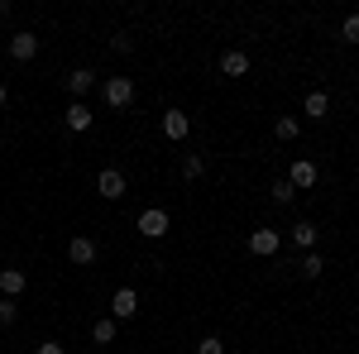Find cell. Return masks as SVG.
I'll return each mask as SVG.
<instances>
[{"label":"cell","mask_w":359,"mask_h":354,"mask_svg":"<svg viewBox=\"0 0 359 354\" xmlns=\"http://www.w3.org/2000/svg\"><path fill=\"white\" fill-rule=\"evenodd\" d=\"M316 240H321V230H316L311 220H297V225H292V245L302 249V254H311V249H316Z\"/></svg>","instance_id":"7c38bea8"},{"label":"cell","mask_w":359,"mask_h":354,"mask_svg":"<svg viewBox=\"0 0 359 354\" xmlns=\"http://www.w3.org/2000/svg\"><path fill=\"white\" fill-rule=\"evenodd\" d=\"M163 135L168 139H187L192 135V115H187V110H163Z\"/></svg>","instance_id":"ba28073f"},{"label":"cell","mask_w":359,"mask_h":354,"mask_svg":"<svg viewBox=\"0 0 359 354\" xmlns=\"http://www.w3.org/2000/svg\"><path fill=\"white\" fill-rule=\"evenodd\" d=\"M297 268H302V278H321V273H326V259H321V254H302Z\"/></svg>","instance_id":"e0dca14e"},{"label":"cell","mask_w":359,"mask_h":354,"mask_svg":"<svg viewBox=\"0 0 359 354\" xmlns=\"http://www.w3.org/2000/svg\"><path fill=\"white\" fill-rule=\"evenodd\" d=\"M96 191H101L106 201H120V196H125V172H115V168H106V172L96 177Z\"/></svg>","instance_id":"30bf717a"},{"label":"cell","mask_w":359,"mask_h":354,"mask_svg":"<svg viewBox=\"0 0 359 354\" xmlns=\"http://www.w3.org/2000/svg\"><path fill=\"white\" fill-rule=\"evenodd\" d=\"M91 340H96V345H111V340H115V321H111V316L91 326Z\"/></svg>","instance_id":"d6986e66"},{"label":"cell","mask_w":359,"mask_h":354,"mask_svg":"<svg viewBox=\"0 0 359 354\" xmlns=\"http://www.w3.org/2000/svg\"><path fill=\"white\" fill-rule=\"evenodd\" d=\"M135 311H139V292L135 287H120V292L111 297V321H130Z\"/></svg>","instance_id":"52a82bcc"},{"label":"cell","mask_w":359,"mask_h":354,"mask_svg":"<svg viewBox=\"0 0 359 354\" xmlns=\"http://www.w3.org/2000/svg\"><path fill=\"white\" fill-rule=\"evenodd\" d=\"M91 86H96V72H91V67H77V72H67V91H72V101H82Z\"/></svg>","instance_id":"4fadbf2b"},{"label":"cell","mask_w":359,"mask_h":354,"mask_svg":"<svg viewBox=\"0 0 359 354\" xmlns=\"http://www.w3.org/2000/svg\"><path fill=\"white\" fill-rule=\"evenodd\" d=\"M297 130H302V125H297L292 115H283V120L273 125V135H278V139H297Z\"/></svg>","instance_id":"44dd1931"},{"label":"cell","mask_w":359,"mask_h":354,"mask_svg":"<svg viewBox=\"0 0 359 354\" xmlns=\"http://www.w3.org/2000/svg\"><path fill=\"white\" fill-rule=\"evenodd\" d=\"M29 287V278H25V268H0V297H20V292H25Z\"/></svg>","instance_id":"8fae6325"},{"label":"cell","mask_w":359,"mask_h":354,"mask_svg":"<svg viewBox=\"0 0 359 354\" xmlns=\"http://www.w3.org/2000/svg\"><path fill=\"white\" fill-rule=\"evenodd\" d=\"M201 172H206V158H201V154H187V158H182V177H187V182H196Z\"/></svg>","instance_id":"ac0fdd59"},{"label":"cell","mask_w":359,"mask_h":354,"mask_svg":"<svg viewBox=\"0 0 359 354\" xmlns=\"http://www.w3.org/2000/svg\"><path fill=\"white\" fill-rule=\"evenodd\" d=\"M221 72H225V77H245V72H249V53L225 48V53H221Z\"/></svg>","instance_id":"5bb4252c"},{"label":"cell","mask_w":359,"mask_h":354,"mask_svg":"<svg viewBox=\"0 0 359 354\" xmlns=\"http://www.w3.org/2000/svg\"><path fill=\"white\" fill-rule=\"evenodd\" d=\"M10 57H15V62H34V57H39V34L20 29V34L10 39Z\"/></svg>","instance_id":"8992f818"},{"label":"cell","mask_w":359,"mask_h":354,"mask_svg":"<svg viewBox=\"0 0 359 354\" xmlns=\"http://www.w3.org/2000/svg\"><path fill=\"white\" fill-rule=\"evenodd\" d=\"M39 354H67V350H62L57 340H43V345H39Z\"/></svg>","instance_id":"d4e9b609"},{"label":"cell","mask_w":359,"mask_h":354,"mask_svg":"<svg viewBox=\"0 0 359 354\" xmlns=\"http://www.w3.org/2000/svg\"><path fill=\"white\" fill-rule=\"evenodd\" d=\"M5 101H10V86L0 82V110H5Z\"/></svg>","instance_id":"484cf974"},{"label":"cell","mask_w":359,"mask_h":354,"mask_svg":"<svg viewBox=\"0 0 359 354\" xmlns=\"http://www.w3.org/2000/svg\"><path fill=\"white\" fill-rule=\"evenodd\" d=\"M196 354H225V340L221 335H206V340L196 345Z\"/></svg>","instance_id":"7402d4cb"},{"label":"cell","mask_w":359,"mask_h":354,"mask_svg":"<svg viewBox=\"0 0 359 354\" xmlns=\"http://www.w3.org/2000/svg\"><path fill=\"white\" fill-rule=\"evenodd\" d=\"M91 120H96V115H91V106H82V101H72L67 115H62V125H67L72 135H86V130H91Z\"/></svg>","instance_id":"9c48e42d"},{"label":"cell","mask_w":359,"mask_h":354,"mask_svg":"<svg viewBox=\"0 0 359 354\" xmlns=\"http://www.w3.org/2000/svg\"><path fill=\"white\" fill-rule=\"evenodd\" d=\"M139 235H144V240H163V235H168V211H163V206L139 211Z\"/></svg>","instance_id":"7a4b0ae2"},{"label":"cell","mask_w":359,"mask_h":354,"mask_svg":"<svg viewBox=\"0 0 359 354\" xmlns=\"http://www.w3.org/2000/svg\"><path fill=\"white\" fill-rule=\"evenodd\" d=\"M340 39L359 48V15H345V25H340Z\"/></svg>","instance_id":"ffe728a7"},{"label":"cell","mask_w":359,"mask_h":354,"mask_svg":"<svg viewBox=\"0 0 359 354\" xmlns=\"http://www.w3.org/2000/svg\"><path fill=\"white\" fill-rule=\"evenodd\" d=\"M331 115V96L326 91H306V120H326Z\"/></svg>","instance_id":"9a60e30c"},{"label":"cell","mask_w":359,"mask_h":354,"mask_svg":"<svg viewBox=\"0 0 359 354\" xmlns=\"http://www.w3.org/2000/svg\"><path fill=\"white\" fill-rule=\"evenodd\" d=\"M15 316H20V306L10 297H0V326H15Z\"/></svg>","instance_id":"603a6c76"},{"label":"cell","mask_w":359,"mask_h":354,"mask_svg":"<svg viewBox=\"0 0 359 354\" xmlns=\"http://www.w3.org/2000/svg\"><path fill=\"white\" fill-rule=\"evenodd\" d=\"M96 254H101V249H96V240H91V235H72V245H67V259H72L77 268H91V264H96Z\"/></svg>","instance_id":"277c9868"},{"label":"cell","mask_w":359,"mask_h":354,"mask_svg":"<svg viewBox=\"0 0 359 354\" xmlns=\"http://www.w3.org/2000/svg\"><path fill=\"white\" fill-rule=\"evenodd\" d=\"M111 48H115V53H130V48H135V39H130V34H115Z\"/></svg>","instance_id":"cb8c5ba5"},{"label":"cell","mask_w":359,"mask_h":354,"mask_svg":"<svg viewBox=\"0 0 359 354\" xmlns=\"http://www.w3.org/2000/svg\"><path fill=\"white\" fill-rule=\"evenodd\" d=\"M316 177H321V168L311 163V158H297V163L287 168V182H292L297 191H311V187H316Z\"/></svg>","instance_id":"5b68a950"},{"label":"cell","mask_w":359,"mask_h":354,"mask_svg":"<svg viewBox=\"0 0 359 354\" xmlns=\"http://www.w3.org/2000/svg\"><path fill=\"white\" fill-rule=\"evenodd\" d=\"M269 191H273V201H278V206H292V196H297V187H292L287 177H278V182H273Z\"/></svg>","instance_id":"2e32d148"},{"label":"cell","mask_w":359,"mask_h":354,"mask_svg":"<svg viewBox=\"0 0 359 354\" xmlns=\"http://www.w3.org/2000/svg\"><path fill=\"white\" fill-rule=\"evenodd\" d=\"M101 96H106L111 110H125L135 101V77H106V82H101Z\"/></svg>","instance_id":"6da1fadb"},{"label":"cell","mask_w":359,"mask_h":354,"mask_svg":"<svg viewBox=\"0 0 359 354\" xmlns=\"http://www.w3.org/2000/svg\"><path fill=\"white\" fill-rule=\"evenodd\" d=\"M278 249H283V235H278V230H269V225L249 235V254H259V259H273Z\"/></svg>","instance_id":"3957f363"}]
</instances>
